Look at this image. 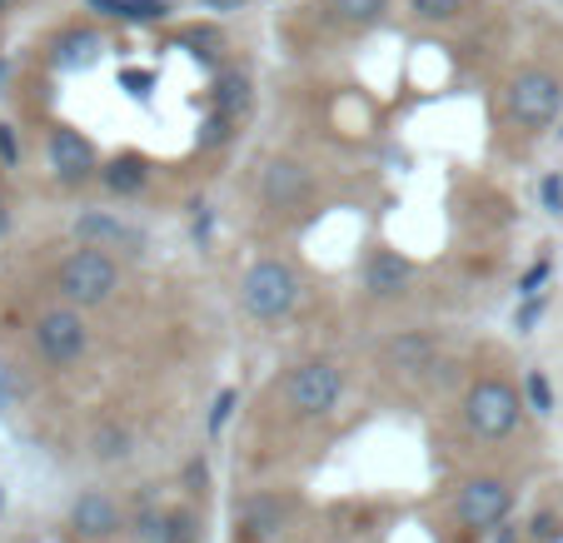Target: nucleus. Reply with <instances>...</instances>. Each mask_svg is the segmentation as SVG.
<instances>
[{
	"instance_id": "obj_9",
	"label": "nucleus",
	"mask_w": 563,
	"mask_h": 543,
	"mask_svg": "<svg viewBox=\"0 0 563 543\" xmlns=\"http://www.w3.org/2000/svg\"><path fill=\"white\" fill-rule=\"evenodd\" d=\"M434 354H439V344H434V334H424V330H405L399 340L384 344V364L399 374H424L429 364H434Z\"/></svg>"
},
{
	"instance_id": "obj_7",
	"label": "nucleus",
	"mask_w": 563,
	"mask_h": 543,
	"mask_svg": "<svg viewBox=\"0 0 563 543\" xmlns=\"http://www.w3.org/2000/svg\"><path fill=\"white\" fill-rule=\"evenodd\" d=\"M514 509V489L504 479H468L459 489V523L464 529H494Z\"/></svg>"
},
{
	"instance_id": "obj_34",
	"label": "nucleus",
	"mask_w": 563,
	"mask_h": 543,
	"mask_svg": "<svg viewBox=\"0 0 563 543\" xmlns=\"http://www.w3.org/2000/svg\"><path fill=\"white\" fill-rule=\"evenodd\" d=\"M11 409V379H5V369H0V414Z\"/></svg>"
},
{
	"instance_id": "obj_11",
	"label": "nucleus",
	"mask_w": 563,
	"mask_h": 543,
	"mask_svg": "<svg viewBox=\"0 0 563 543\" xmlns=\"http://www.w3.org/2000/svg\"><path fill=\"white\" fill-rule=\"evenodd\" d=\"M309 195V175L299 170L295 160H269L265 165V200L279 204V210H289V204H299Z\"/></svg>"
},
{
	"instance_id": "obj_5",
	"label": "nucleus",
	"mask_w": 563,
	"mask_h": 543,
	"mask_svg": "<svg viewBox=\"0 0 563 543\" xmlns=\"http://www.w3.org/2000/svg\"><path fill=\"white\" fill-rule=\"evenodd\" d=\"M35 350H41V359H45V364H55V369L75 364L80 354L90 350V330H86V320H80L75 309H45L41 320H35Z\"/></svg>"
},
{
	"instance_id": "obj_35",
	"label": "nucleus",
	"mask_w": 563,
	"mask_h": 543,
	"mask_svg": "<svg viewBox=\"0 0 563 543\" xmlns=\"http://www.w3.org/2000/svg\"><path fill=\"white\" fill-rule=\"evenodd\" d=\"M11 230V210H5V200H0V235Z\"/></svg>"
},
{
	"instance_id": "obj_18",
	"label": "nucleus",
	"mask_w": 563,
	"mask_h": 543,
	"mask_svg": "<svg viewBox=\"0 0 563 543\" xmlns=\"http://www.w3.org/2000/svg\"><path fill=\"white\" fill-rule=\"evenodd\" d=\"M96 51H100V35H96V31H70V35H60V60H70V65H86Z\"/></svg>"
},
{
	"instance_id": "obj_4",
	"label": "nucleus",
	"mask_w": 563,
	"mask_h": 543,
	"mask_svg": "<svg viewBox=\"0 0 563 543\" xmlns=\"http://www.w3.org/2000/svg\"><path fill=\"white\" fill-rule=\"evenodd\" d=\"M340 399H344V374L334 369V364H324V359L299 364V369L285 379V405L295 409L299 419L330 414Z\"/></svg>"
},
{
	"instance_id": "obj_17",
	"label": "nucleus",
	"mask_w": 563,
	"mask_h": 543,
	"mask_svg": "<svg viewBox=\"0 0 563 543\" xmlns=\"http://www.w3.org/2000/svg\"><path fill=\"white\" fill-rule=\"evenodd\" d=\"M214 100H220V115H240V110H250V80L245 75H224L220 86H214Z\"/></svg>"
},
{
	"instance_id": "obj_21",
	"label": "nucleus",
	"mask_w": 563,
	"mask_h": 543,
	"mask_svg": "<svg viewBox=\"0 0 563 543\" xmlns=\"http://www.w3.org/2000/svg\"><path fill=\"white\" fill-rule=\"evenodd\" d=\"M415 5V15H424V21H449V15L464 11V0H409Z\"/></svg>"
},
{
	"instance_id": "obj_19",
	"label": "nucleus",
	"mask_w": 563,
	"mask_h": 543,
	"mask_svg": "<svg viewBox=\"0 0 563 543\" xmlns=\"http://www.w3.org/2000/svg\"><path fill=\"white\" fill-rule=\"evenodd\" d=\"M330 5L354 25H369V21H379V15L389 11V0H330Z\"/></svg>"
},
{
	"instance_id": "obj_14",
	"label": "nucleus",
	"mask_w": 563,
	"mask_h": 543,
	"mask_svg": "<svg viewBox=\"0 0 563 543\" xmlns=\"http://www.w3.org/2000/svg\"><path fill=\"white\" fill-rule=\"evenodd\" d=\"M240 519H245V529H255V533H275L279 523H285V503H279L275 494H260V499H250L245 509H240Z\"/></svg>"
},
{
	"instance_id": "obj_30",
	"label": "nucleus",
	"mask_w": 563,
	"mask_h": 543,
	"mask_svg": "<svg viewBox=\"0 0 563 543\" xmlns=\"http://www.w3.org/2000/svg\"><path fill=\"white\" fill-rule=\"evenodd\" d=\"M230 405H234V395H220V405H214V414H210V424H214V429L224 424V414H230Z\"/></svg>"
},
{
	"instance_id": "obj_22",
	"label": "nucleus",
	"mask_w": 563,
	"mask_h": 543,
	"mask_svg": "<svg viewBox=\"0 0 563 543\" xmlns=\"http://www.w3.org/2000/svg\"><path fill=\"white\" fill-rule=\"evenodd\" d=\"M120 5H125L130 21H165V15H170L165 0H120Z\"/></svg>"
},
{
	"instance_id": "obj_24",
	"label": "nucleus",
	"mask_w": 563,
	"mask_h": 543,
	"mask_svg": "<svg viewBox=\"0 0 563 543\" xmlns=\"http://www.w3.org/2000/svg\"><path fill=\"white\" fill-rule=\"evenodd\" d=\"M529 399H533L539 414H549L553 409V395H549V379H543V374H529Z\"/></svg>"
},
{
	"instance_id": "obj_20",
	"label": "nucleus",
	"mask_w": 563,
	"mask_h": 543,
	"mask_svg": "<svg viewBox=\"0 0 563 543\" xmlns=\"http://www.w3.org/2000/svg\"><path fill=\"white\" fill-rule=\"evenodd\" d=\"M195 513H185V509H175V513H165V523H159V543H195Z\"/></svg>"
},
{
	"instance_id": "obj_29",
	"label": "nucleus",
	"mask_w": 563,
	"mask_h": 543,
	"mask_svg": "<svg viewBox=\"0 0 563 543\" xmlns=\"http://www.w3.org/2000/svg\"><path fill=\"white\" fill-rule=\"evenodd\" d=\"M86 5H90V11H100V15H115V21L125 15V5H120V0H86Z\"/></svg>"
},
{
	"instance_id": "obj_27",
	"label": "nucleus",
	"mask_w": 563,
	"mask_h": 543,
	"mask_svg": "<svg viewBox=\"0 0 563 543\" xmlns=\"http://www.w3.org/2000/svg\"><path fill=\"white\" fill-rule=\"evenodd\" d=\"M205 479H210V469H205V458H195L190 469H185V484H190V489H205Z\"/></svg>"
},
{
	"instance_id": "obj_3",
	"label": "nucleus",
	"mask_w": 563,
	"mask_h": 543,
	"mask_svg": "<svg viewBox=\"0 0 563 543\" xmlns=\"http://www.w3.org/2000/svg\"><path fill=\"white\" fill-rule=\"evenodd\" d=\"M115 279H120V269H115V259L110 255H100V250H75V255H65L60 259V269H55V289H60L70 304H106L110 295H115Z\"/></svg>"
},
{
	"instance_id": "obj_28",
	"label": "nucleus",
	"mask_w": 563,
	"mask_h": 543,
	"mask_svg": "<svg viewBox=\"0 0 563 543\" xmlns=\"http://www.w3.org/2000/svg\"><path fill=\"white\" fill-rule=\"evenodd\" d=\"M543 204H549V210H559V204H563V180H543Z\"/></svg>"
},
{
	"instance_id": "obj_12",
	"label": "nucleus",
	"mask_w": 563,
	"mask_h": 543,
	"mask_svg": "<svg viewBox=\"0 0 563 543\" xmlns=\"http://www.w3.org/2000/svg\"><path fill=\"white\" fill-rule=\"evenodd\" d=\"M405 285H409V259H399V255H374L369 265H364V289H369L374 299L405 295Z\"/></svg>"
},
{
	"instance_id": "obj_32",
	"label": "nucleus",
	"mask_w": 563,
	"mask_h": 543,
	"mask_svg": "<svg viewBox=\"0 0 563 543\" xmlns=\"http://www.w3.org/2000/svg\"><path fill=\"white\" fill-rule=\"evenodd\" d=\"M205 11H240V5H245V0H200Z\"/></svg>"
},
{
	"instance_id": "obj_10",
	"label": "nucleus",
	"mask_w": 563,
	"mask_h": 543,
	"mask_svg": "<svg viewBox=\"0 0 563 543\" xmlns=\"http://www.w3.org/2000/svg\"><path fill=\"white\" fill-rule=\"evenodd\" d=\"M70 523H75V533L106 539V533H115V529H120V509H115V499H110V494L90 489V494H80V499H75Z\"/></svg>"
},
{
	"instance_id": "obj_36",
	"label": "nucleus",
	"mask_w": 563,
	"mask_h": 543,
	"mask_svg": "<svg viewBox=\"0 0 563 543\" xmlns=\"http://www.w3.org/2000/svg\"><path fill=\"white\" fill-rule=\"evenodd\" d=\"M5 75H11V65H5V60H0V86H5Z\"/></svg>"
},
{
	"instance_id": "obj_15",
	"label": "nucleus",
	"mask_w": 563,
	"mask_h": 543,
	"mask_svg": "<svg viewBox=\"0 0 563 543\" xmlns=\"http://www.w3.org/2000/svg\"><path fill=\"white\" fill-rule=\"evenodd\" d=\"M90 448H96V458H106V464H120V458L130 454V429L115 424V419H106V424L90 434Z\"/></svg>"
},
{
	"instance_id": "obj_8",
	"label": "nucleus",
	"mask_w": 563,
	"mask_h": 543,
	"mask_svg": "<svg viewBox=\"0 0 563 543\" xmlns=\"http://www.w3.org/2000/svg\"><path fill=\"white\" fill-rule=\"evenodd\" d=\"M51 165L60 180H86L96 170V145L80 130H51Z\"/></svg>"
},
{
	"instance_id": "obj_16",
	"label": "nucleus",
	"mask_w": 563,
	"mask_h": 543,
	"mask_svg": "<svg viewBox=\"0 0 563 543\" xmlns=\"http://www.w3.org/2000/svg\"><path fill=\"white\" fill-rule=\"evenodd\" d=\"M106 185L115 195H135L140 185H145V160L140 155H120V160L106 165Z\"/></svg>"
},
{
	"instance_id": "obj_25",
	"label": "nucleus",
	"mask_w": 563,
	"mask_h": 543,
	"mask_svg": "<svg viewBox=\"0 0 563 543\" xmlns=\"http://www.w3.org/2000/svg\"><path fill=\"white\" fill-rule=\"evenodd\" d=\"M563 533V523L553 519V513H539V519H533V539H543V543H553Z\"/></svg>"
},
{
	"instance_id": "obj_6",
	"label": "nucleus",
	"mask_w": 563,
	"mask_h": 543,
	"mask_svg": "<svg viewBox=\"0 0 563 543\" xmlns=\"http://www.w3.org/2000/svg\"><path fill=\"white\" fill-rule=\"evenodd\" d=\"M563 106V90L559 80H553L549 70H519L514 75V86H509V115L519 120V125H549L553 115H559Z\"/></svg>"
},
{
	"instance_id": "obj_31",
	"label": "nucleus",
	"mask_w": 563,
	"mask_h": 543,
	"mask_svg": "<svg viewBox=\"0 0 563 543\" xmlns=\"http://www.w3.org/2000/svg\"><path fill=\"white\" fill-rule=\"evenodd\" d=\"M125 86H130V90H135V96H145V86H150V75H145V70H130V75H125Z\"/></svg>"
},
{
	"instance_id": "obj_13",
	"label": "nucleus",
	"mask_w": 563,
	"mask_h": 543,
	"mask_svg": "<svg viewBox=\"0 0 563 543\" xmlns=\"http://www.w3.org/2000/svg\"><path fill=\"white\" fill-rule=\"evenodd\" d=\"M75 235L80 240H110V245H140L135 230H125V224L110 220V214H80V220H75Z\"/></svg>"
},
{
	"instance_id": "obj_33",
	"label": "nucleus",
	"mask_w": 563,
	"mask_h": 543,
	"mask_svg": "<svg viewBox=\"0 0 563 543\" xmlns=\"http://www.w3.org/2000/svg\"><path fill=\"white\" fill-rule=\"evenodd\" d=\"M0 155H5V160H15V140H11V130L0 125Z\"/></svg>"
},
{
	"instance_id": "obj_26",
	"label": "nucleus",
	"mask_w": 563,
	"mask_h": 543,
	"mask_svg": "<svg viewBox=\"0 0 563 543\" xmlns=\"http://www.w3.org/2000/svg\"><path fill=\"white\" fill-rule=\"evenodd\" d=\"M185 45H195V55H200V45H205V55H214L220 35H214V31H185Z\"/></svg>"
},
{
	"instance_id": "obj_2",
	"label": "nucleus",
	"mask_w": 563,
	"mask_h": 543,
	"mask_svg": "<svg viewBox=\"0 0 563 543\" xmlns=\"http://www.w3.org/2000/svg\"><path fill=\"white\" fill-rule=\"evenodd\" d=\"M299 299V275L285 259H260L245 269L240 279V304L255 314V320H285Z\"/></svg>"
},
{
	"instance_id": "obj_1",
	"label": "nucleus",
	"mask_w": 563,
	"mask_h": 543,
	"mask_svg": "<svg viewBox=\"0 0 563 543\" xmlns=\"http://www.w3.org/2000/svg\"><path fill=\"white\" fill-rule=\"evenodd\" d=\"M519 414H523V395L504 379H478L464 395V424L478 439H509L519 429Z\"/></svg>"
},
{
	"instance_id": "obj_23",
	"label": "nucleus",
	"mask_w": 563,
	"mask_h": 543,
	"mask_svg": "<svg viewBox=\"0 0 563 543\" xmlns=\"http://www.w3.org/2000/svg\"><path fill=\"white\" fill-rule=\"evenodd\" d=\"M230 140V115H214V120H205V130H200V145L210 149V145H224Z\"/></svg>"
}]
</instances>
